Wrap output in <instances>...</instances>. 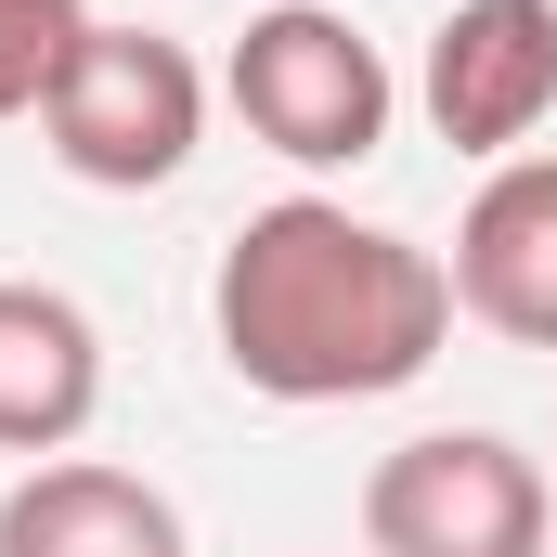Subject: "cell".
I'll return each mask as SVG.
<instances>
[{
    "label": "cell",
    "instance_id": "obj_6",
    "mask_svg": "<svg viewBox=\"0 0 557 557\" xmlns=\"http://www.w3.org/2000/svg\"><path fill=\"white\" fill-rule=\"evenodd\" d=\"M454 311L506 350H557V156H506L454 221Z\"/></svg>",
    "mask_w": 557,
    "mask_h": 557
},
{
    "label": "cell",
    "instance_id": "obj_7",
    "mask_svg": "<svg viewBox=\"0 0 557 557\" xmlns=\"http://www.w3.org/2000/svg\"><path fill=\"white\" fill-rule=\"evenodd\" d=\"M104 416V337L65 285L0 273V454H65Z\"/></svg>",
    "mask_w": 557,
    "mask_h": 557
},
{
    "label": "cell",
    "instance_id": "obj_4",
    "mask_svg": "<svg viewBox=\"0 0 557 557\" xmlns=\"http://www.w3.org/2000/svg\"><path fill=\"white\" fill-rule=\"evenodd\" d=\"M557 493L506 428H416L363 467V557H545Z\"/></svg>",
    "mask_w": 557,
    "mask_h": 557
},
{
    "label": "cell",
    "instance_id": "obj_2",
    "mask_svg": "<svg viewBox=\"0 0 557 557\" xmlns=\"http://www.w3.org/2000/svg\"><path fill=\"white\" fill-rule=\"evenodd\" d=\"M221 91H234L247 143H273L285 169H363V156L389 143V117H403L389 52H376L337 0H273V13H247Z\"/></svg>",
    "mask_w": 557,
    "mask_h": 557
},
{
    "label": "cell",
    "instance_id": "obj_1",
    "mask_svg": "<svg viewBox=\"0 0 557 557\" xmlns=\"http://www.w3.org/2000/svg\"><path fill=\"white\" fill-rule=\"evenodd\" d=\"M208 324L260 403H376L441 363L454 273H441V247L350 221L337 195H273L234 221V247L208 273Z\"/></svg>",
    "mask_w": 557,
    "mask_h": 557
},
{
    "label": "cell",
    "instance_id": "obj_9",
    "mask_svg": "<svg viewBox=\"0 0 557 557\" xmlns=\"http://www.w3.org/2000/svg\"><path fill=\"white\" fill-rule=\"evenodd\" d=\"M78 39H91V13H78V0H0V131L52 104V78H65V52H78Z\"/></svg>",
    "mask_w": 557,
    "mask_h": 557
},
{
    "label": "cell",
    "instance_id": "obj_5",
    "mask_svg": "<svg viewBox=\"0 0 557 557\" xmlns=\"http://www.w3.org/2000/svg\"><path fill=\"white\" fill-rule=\"evenodd\" d=\"M416 104H428V131L454 143V156L506 169L557 117V0H454L428 26Z\"/></svg>",
    "mask_w": 557,
    "mask_h": 557
},
{
    "label": "cell",
    "instance_id": "obj_3",
    "mask_svg": "<svg viewBox=\"0 0 557 557\" xmlns=\"http://www.w3.org/2000/svg\"><path fill=\"white\" fill-rule=\"evenodd\" d=\"M39 143L91 195H156L208 143V65L169 26H91L52 78V104H39Z\"/></svg>",
    "mask_w": 557,
    "mask_h": 557
},
{
    "label": "cell",
    "instance_id": "obj_8",
    "mask_svg": "<svg viewBox=\"0 0 557 557\" xmlns=\"http://www.w3.org/2000/svg\"><path fill=\"white\" fill-rule=\"evenodd\" d=\"M0 557H195V545L156 480L104 467V454H39L0 493Z\"/></svg>",
    "mask_w": 557,
    "mask_h": 557
}]
</instances>
